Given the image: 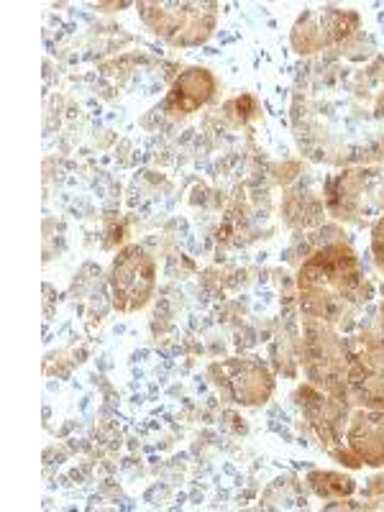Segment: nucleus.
<instances>
[{"label":"nucleus","mask_w":384,"mask_h":512,"mask_svg":"<svg viewBox=\"0 0 384 512\" xmlns=\"http://www.w3.org/2000/svg\"><path fill=\"white\" fill-rule=\"evenodd\" d=\"M154 287V264L139 249L128 246L113 264V292H116V308L136 310L149 300Z\"/></svg>","instance_id":"f257e3e1"},{"label":"nucleus","mask_w":384,"mask_h":512,"mask_svg":"<svg viewBox=\"0 0 384 512\" xmlns=\"http://www.w3.org/2000/svg\"><path fill=\"white\" fill-rule=\"evenodd\" d=\"M351 446L367 464H384V415L359 413L351 425Z\"/></svg>","instance_id":"f03ea898"},{"label":"nucleus","mask_w":384,"mask_h":512,"mask_svg":"<svg viewBox=\"0 0 384 512\" xmlns=\"http://www.w3.org/2000/svg\"><path fill=\"white\" fill-rule=\"evenodd\" d=\"M323 479H326V487L320 484V487H315V492H318L320 497H333V495H351L354 492V482H351L349 477H338V474H323Z\"/></svg>","instance_id":"7ed1b4c3"},{"label":"nucleus","mask_w":384,"mask_h":512,"mask_svg":"<svg viewBox=\"0 0 384 512\" xmlns=\"http://www.w3.org/2000/svg\"><path fill=\"white\" fill-rule=\"evenodd\" d=\"M374 251H377V262L384 269V221L374 228Z\"/></svg>","instance_id":"20e7f679"},{"label":"nucleus","mask_w":384,"mask_h":512,"mask_svg":"<svg viewBox=\"0 0 384 512\" xmlns=\"http://www.w3.org/2000/svg\"><path fill=\"white\" fill-rule=\"evenodd\" d=\"M382 315H384V308H382Z\"/></svg>","instance_id":"39448f33"}]
</instances>
